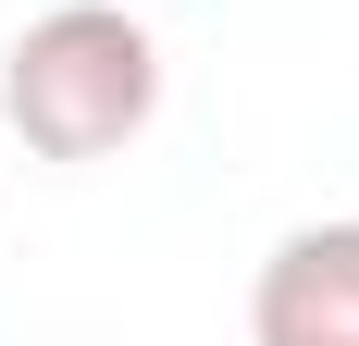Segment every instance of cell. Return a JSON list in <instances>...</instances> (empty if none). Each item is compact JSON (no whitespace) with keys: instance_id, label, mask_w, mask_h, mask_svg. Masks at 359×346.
Here are the masks:
<instances>
[{"instance_id":"1","label":"cell","mask_w":359,"mask_h":346,"mask_svg":"<svg viewBox=\"0 0 359 346\" xmlns=\"http://www.w3.org/2000/svg\"><path fill=\"white\" fill-rule=\"evenodd\" d=\"M161 111V37L124 0H62L0 50V124L37 161H111Z\"/></svg>"},{"instance_id":"2","label":"cell","mask_w":359,"mask_h":346,"mask_svg":"<svg viewBox=\"0 0 359 346\" xmlns=\"http://www.w3.org/2000/svg\"><path fill=\"white\" fill-rule=\"evenodd\" d=\"M248 346H359V223H297L260 260Z\"/></svg>"}]
</instances>
